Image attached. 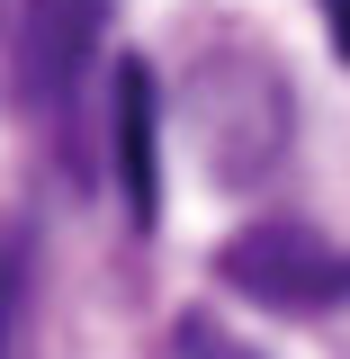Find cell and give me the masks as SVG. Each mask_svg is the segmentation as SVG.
Instances as JSON below:
<instances>
[{
  "instance_id": "obj_4",
  "label": "cell",
  "mask_w": 350,
  "mask_h": 359,
  "mask_svg": "<svg viewBox=\"0 0 350 359\" xmlns=\"http://www.w3.org/2000/svg\"><path fill=\"white\" fill-rule=\"evenodd\" d=\"M171 359H261L252 341H234L216 314H180V332H171Z\"/></svg>"
},
{
  "instance_id": "obj_6",
  "label": "cell",
  "mask_w": 350,
  "mask_h": 359,
  "mask_svg": "<svg viewBox=\"0 0 350 359\" xmlns=\"http://www.w3.org/2000/svg\"><path fill=\"white\" fill-rule=\"evenodd\" d=\"M323 27H332V54L350 63V0H323Z\"/></svg>"
},
{
  "instance_id": "obj_3",
  "label": "cell",
  "mask_w": 350,
  "mask_h": 359,
  "mask_svg": "<svg viewBox=\"0 0 350 359\" xmlns=\"http://www.w3.org/2000/svg\"><path fill=\"white\" fill-rule=\"evenodd\" d=\"M162 90L153 63H117V180H126V224L153 233L162 224Z\"/></svg>"
},
{
  "instance_id": "obj_5",
  "label": "cell",
  "mask_w": 350,
  "mask_h": 359,
  "mask_svg": "<svg viewBox=\"0 0 350 359\" xmlns=\"http://www.w3.org/2000/svg\"><path fill=\"white\" fill-rule=\"evenodd\" d=\"M18 297H27V252H18V233L0 243V359L18 341Z\"/></svg>"
},
{
  "instance_id": "obj_1",
  "label": "cell",
  "mask_w": 350,
  "mask_h": 359,
  "mask_svg": "<svg viewBox=\"0 0 350 359\" xmlns=\"http://www.w3.org/2000/svg\"><path fill=\"white\" fill-rule=\"evenodd\" d=\"M216 278L243 297V306H269V314H323V306L350 297V261L323 243V233L288 224V216L243 224V233L216 252Z\"/></svg>"
},
{
  "instance_id": "obj_2",
  "label": "cell",
  "mask_w": 350,
  "mask_h": 359,
  "mask_svg": "<svg viewBox=\"0 0 350 359\" xmlns=\"http://www.w3.org/2000/svg\"><path fill=\"white\" fill-rule=\"evenodd\" d=\"M108 18H117V0H27L18 54H9V99H18L27 117H54V108L81 90Z\"/></svg>"
}]
</instances>
